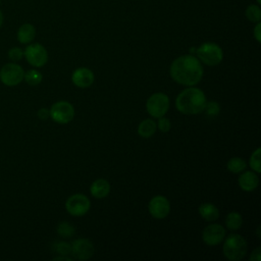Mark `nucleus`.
Instances as JSON below:
<instances>
[{"label": "nucleus", "instance_id": "nucleus-19", "mask_svg": "<svg viewBox=\"0 0 261 261\" xmlns=\"http://www.w3.org/2000/svg\"><path fill=\"white\" fill-rule=\"evenodd\" d=\"M243 224L242 215L236 211H232L226 215L225 225L229 230H237L240 229Z\"/></svg>", "mask_w": 261, "mask_h": 261}, {"label": "nucleus", "instance_id": "nucleus-33", "mask_svg": "<svg viewBox=\"0 0 261 261\" xmlns=\"http://www.w3.org/2000/svg\"><path fill=\"white\" fill-rule=\"evenodd\" d=\"M3 20H4L3 12H2V10L0 9V28H1V27H2V24H3Z\"/></svg>", "mask_w": 261, "mask_h": 261}, {"label": "nucleus", "instance_id": "nucleus-4", "mask_svg": "<svg viewBox=\"0 0 261 261\" xmlns=\"http://www.w3.org/2000/svg\"><path fill=\"white\" fill-rule=\"evenodd\" d=\"M196 53L199 60H201L203 63L209 66L217 65L223 59V52L220 46L211 42L203 43L196 50Z\"/></svg>", "mask_w": 261, "mask_h": 261}, {"label": "nucleus", "instance_id": "nucleus-8", "mask_svg": "<svg viewBox=\"0 0 261 261\" xmlns=\"http://www.w3.org/2000/svg\"><path fill=\"white\" fill-rule=\"evenodd\" d=\"M91 207L90 199L83 194L71 195L65 202L67 212L72 216L85 215Z\"/></svg>", "mask_w": 261, "mask_h": 261}, {"label": "nucleus", "instance_id": "nucleus-10", "mask_svg": "<svg viewBox=\"0 0 261 261\" xmlns=\"http://www.w3.org/2000/svg\"><path fill=\"white\" fill-rule=\"evenodd\" d=\"M150 214L157 219H162L166 217L170 211V203L164 196L158 195L153 197L148 205Z\"/></svg>", "mask_w": 261, "mask_h": 261}, {"label": "nucleus", "instance_id": "nucleus-7", "mask_svg": "<svg viewBox=\"0 0 261 261\" xmlns=\"http://www.w3.org/2000/svg\"><path fill=\"white\" fill-rule=\"evenodd\" d=\"M23 76L24 71L22 67L16 63H7L0 69V81L8 87H13L20 84Z\"/></svg>", "mask_w": 261, "mask_h": 261}, {"label": "nucleus", "instance_id": "nucleus-24", "mask_svg": "<svg viewBox=\"0 0 261 261\" xmlns=\"http://www.w3.org/2000/svg\"><path fill=\"white\" fill-rule=\"evenodd\" d=\"M57 232L63 238H69L74 233V227L68 222H61L57 226Z\"/></svg>", "mask_w": 261, "mask_h": 261}, {"label": "nucleus", "instance_id": "nucleus-11", "mask_svg": "<svg viewBox=\"0 0 261 261\" xmlns=\"http://www.w3.org/2000/svg\"><path fill=\"white\" fill-rule=\"evenodd\" d=\"M225 237V229L217 223L206 226L202 232V240L207 246H217Z\"/></svg>", "mask_w": 261, "mask_h": 261}, {"label": "nucleus", "instance_id": "nucleus-29", "mask_svg": "<svg viewBox=\"0 0 261 261\" xmlns=\"http://www.w3.org/2000/svg\"><path fill=\"white\" fill-rule=\"evenodd\" d=\"M261 23H260V21L259 22H257V24H256V27L254 28V37H255V39L257 40V42L258 43H260V41H261Z\"/></svg>", "mask_w": 261, "mask_h": 261}, {"label": "nucleus", "instance_id": "nucleus-26", "mask_svg": "<svg viewBox=\"0 0 261 261\" xmlns=\"http://www.w3.org/2000/svg\"><path fill=\"white\" fill-rule=\"evenodd\" d=\"M56 251L61 255L71 254V245L65 242H60L56 245Z\"/></svg>", "mask_w": 261, "mask_h": 261}, {"label": "nucleus", "instance_id": "nucleus-18", "mask_svg": "<svg viewBox=\"0 0 261 261\" xmlns=\"http://www.w3.org/2000/svg\"><path fill=\"white\" fill-rule=\"evenodd\" d=\"M156 127H157L156 122L153 119L147 118L140 122V124L138 126V134L142 138H145V139L150 138L155 134Z\"/></svg>", "mask_w": 261, "mask_h": 261}, {"label": "nucleus", "instance_id": "nucleus-14", "mask_svg": "<svg viewBox=\"0 0 261 261\" xmlns=\"http://www.w3.org/2000/svg\"><path fill=\"white\" fill-rule=\"evenodd\" d=\"M259 185V178L253 171H245L239 176V186L243 191L252 192Z\"/></svg>", "mask_w": 261, "mask_h": 261}, {"label": "nucleus", "instance_id": "nucleus-1", "mask_svg": "<svg viewBox=\"0 0 261 261\" xmlns=\"http://www.w3.org/2000/svg\"><path fill=\"white\" fill-rule=\"evenodd\" d=\"M169 71L177 84L189 87L197 85L203 76L201 62L193 55H182L174 59Z\"/></svg>", "mask_w": 261, "mask_h": 261}, {"label": "nucleus", "instance_id": "nucleus-9", "mask_svg": "<svg viewBox=\"0 0 261 261\" xmlns=\"http://www.w3.org/2000/svg\"><path fill=\"white\" fill-rule=\"evenodd\" d=\"M23 55L27 61L35 67H42L48 60V53L46 48L39 43L30 44L24 49Z\"/></svg>", "mask_w": 261, "mask_h": 261}, {"label": "nucleus", "instance_id": "nucleus-3", "mask_svg": "<svg viewBox=\"0 0 261 261\" xmlns=\"http://www.w3.org/2000/svg\"><path fill=\"white\" fill-rule=\"evenodd\" d=\"M223 254L231 261L243 259L247 254V241L241 234H229L223 245Z\"/></svg>", "mask_w": 261, "mask_h": 261}, {"label": "nucleus", "instance_id": "nucleus-12", "mask_svg": "<svg viewBox=\"0 0 261 261\" xmlns=\"http://www.w3.org/2000/svg\"><path fill=\"white\" fill-rule=\"evenodd\" d=\"M95 248L88 239H77L71 244V254L75 259L88 260L94 254Z\"/></svg>", "mask_w": 261, "mask_h": 261}, {"label": "nucleus", "instance_id": "nucleus-2", "mask_svg": "<svg viewBox=\"0 0 261 261\" xmlns=\"http://www.w3.org/2000/svg\"><path fill=\"white\" fill-rule=\"evenodd\" d=\"M207 100L204 92L198 88L185 89L175 99L176 109L182 114H198L205 109Z\"/></svg>", "mask_w": 261, "mask_h": 261}, {"label": "nucleus", "instance_id": "nucleus-25", "mask_svg": "<svg viewBox=\"0 0 261 261\" xmlns=\"http://www.w3.org/2000/svg\"><path fill=\"white\" fill-rule=\"evenodd\" d=\"M23 56V51L19 47H12L8 51V57L12 61H19Z\"/></svg>", "mask_w": 261, "mask_h": 261}, {"label": "nucleus", "instance_id": "nucleus-17", "mask_svg": "<svg viewBox=\"0 0 261 261\" xmlns=\"http://www.w3.org/2000/svg\"><path fill=\"white\" fill-rule=\"evenodd\" d=\"M199 213L206 221H214L219 216L218 208L212 203H203L199 207Z\"/></svg>", "mask_w": 261, "mask_h": 261}, {"label": "nucleus", "instance_id": "nucleus-6", "mask_svg": "<svg viewBox=\"0 0 261 261\" xmlns=\"http://www.w3.org/2000/svg\"><path fill=\"white\" fill-rule=\"evenodd\" d=\"M49 111L51 118L55 122L61 124L70 122L74 116V108L67 101H58L54 103Z\"/></svg>", "mask_w": 261, "mask_h": 261}, {"label": "nucleus", "instance_id": "nucleus-23", "mask_svg": "<svg viewBox=\"0 0 261 261\" xmlns=\"http://www.w3.org/2000/svg\"><path fill=\"white\" fill-rule=\"evenodd\" d=\"M261 154V149L257 148L251 155L250 157V166L254 171L257 173L261 172V160H260V155Z\"/></svg>", "mask_w": 261, "mask_h": 261}, {"label": "nucleus", "instance_id": "nucleus-30", "mask_svg": "<svg viewBox=\"0 0 261 261\" xmlns=\"http://www.w3.org/2000/svg\"><path fill=\"white\" fill-rule=\"evenodd\" d=\"M38 116H39L40 119L45 120V119H47L50 116V111L48 109H46V108H41L38 111Z\"/></svg>", "mask_w": 261, "mask_h": 261}, {"label": "nucleus", "instance_id": "nucleus-15", "mask_svg": "<svg viewBox=\"0 0 261 261\" xmlns=\"http://www.w3.org/2000/svg\"><path fill=\"white\" fill-rule=\"evenodd\" d=\"M91 195L97 199H103L108 196L110 192V185L104 178H98L92 182L90 187Z\"/></svg>", "mask_w": 261, "mask_h": 261}, {"label": "nucleus", "instance_id": "nucleus-34", "mask_svg": "<svg viewBox=\"0 0 261 261\" xmlns=\"http://www.w3.org/2000/svg\"><path fill=\"white\" fill-rule=\"evenodd\" d=\"M257 2H258V4H259V3H260V0H257Z\"/></svg>", "mask_w": 261, "mask_h": 261}, {"label": "nucleus", "instance_id": "nucleus-16", "mask_svg": "<svg viewBox=\"0 0 261 261\" xmlns=\"http://www.w3.org/2000/svg\"><path fill=\"white\" fill-rule=\"evenodd\" d=\"M16 36L19 43L29 44L36 37V28L32 23H23L18 28Z\"/></svg>", "mask_w": 261, "mask_h": 261}, {"label": "nucleus", "instance_id": "nucleus-20", "mask_svg": "<svg viewBox=\"0 0 261 261\" xmlns=\"http://www.w3.org/2000/svg\"><path fill=\"white\" fill-rule=\"evenodd\" d=\"M226 167L230 172L238 173V172L243 171L247 167V164L244 159H242L240 157H233L227 161Z\"/></svg>", "mask_w": 261, "mask_h": 261}, {"label": "nucleus", "instance_id": "nucleus-27", "mask_svg": "<svg viewBox=\"0 0 261 261\" xmlns=\"http://www.w3.org/2000/svg\"><path fill=\"white\" fill-rule=\"evenodd\" d=\"M158 128L163 132V133H167L170 127H171V123H170V120L164 116H161L159 117V120H158V124H157Z\"/></svg>", "mask_w": 261, "mask_h": 261}, {"label": "nucleus", "instance_id": "nucleus-21", "mask_svg": "<svg viewBox=\"0 0 261 261\" xmlns=\"http://www.w3.org/2000/svg\"><path fill=\"white\" fill-rule=\"evenodd\" d=\"M246 16L252 22H259L261 20V9L258 5L251 4L246 9Z\"/></svg>", "mask_w": 261, "mask_h": 261}, {"label": "nucleus", "instance_id": "nucleus-13", "mask_svg": "<svg viewBox=\"0 0 261 261\" xmlns=\"http://www.w3.org/2000/svg\"><path fill=\"white\" fill-rule=\"evenodd\" d=\"M95 76L93 71L87 67L76 68L71 74L72 83L79 88H88L94 83Z\"/></svg>", "mask_w": 261, "mask_h": 261}, {"label": "nucleus", "instance_id": "nucleus-5", "mask_svg": "<svg viewBox=\"0 0 261 261\" xmlns=\"http://www.w3.org/2000/svg\"><path fill=\"white\" fill-rule=\"evenodd\" d=\"M168 108H169V98L166 94L161 92L151 95L146 103V109L148 113L155 118L164 116Z\"/></svg>", "mask_w": 261, "mask_h": 261}, {"label": "nucleus", "instance_id": "nucleus-28", "mask_svg": "<svg viewBox=\"0 0 261 261\" xmlns=\"http://www.w3.org/2000/svg\"><path fill=\"white\" fill-rule=\"evenodd\" d=\"M209 115H217L219 112V105L217 102H208L206 103L205 109Z\"/></svg>", "mask_w": 261, "mask_h": 261}, {"label": "nucleus", "instance_id": "nucleus-32", "mask_svg": "<svg viewBox=\"0 0 261 261\" xmlns=\"http://www.w3.org/2000/svg\"><path fill=\"white\" fill-rule=\"evenodd\" d=\"M54 261H59V260H65V261H71L72 259L71 258H69V257H67L66 255H63V256H61V257H55L54 259H53Z\"/></svg>", "mask_w": 261, "mask_h": 261}, {"label": "nucleus", "instance_id": "nucleus-31", "mask_svg": "<svg viewBox=\"0 0 261 261\" xmlns=\"http://www.w3.org/2000/svg\"><path fill=\"white\" fill-rule=\"evenodd\" d=\"M250 260H255V261L261 260V249L260 248H257L253 251L252 255L250 256Z\"/></svg>", "mask_w": 261, "mask_h": 261}, {"label": "nucleus", "instance_id": "nucleus-22", "mask_svg": "<svg viewBox=\"0 0 261 261\" xmlns=\"http://www.w3.org/2000/svg\"><path fill=\"white\" fill-rule=\"evenodd\" d=\"M23 79L25 80V82L31 85V86H37L42 82V74L40 71L36 70V69H30L27 72H24V76Z\"/></svg>", "mask_w": 261, "mask_h": 261}]
</instances>
